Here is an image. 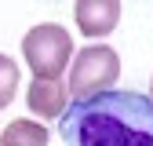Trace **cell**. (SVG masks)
Wrapping results in <instances>:
<instances>
[{
  "mask_svg": "<svg viewBox=\"0 0 153 146\" xmlns=\"http://www.w3.org/2000/svg\"><path fill=\"white\" fill-rule=\"evenodd\" d=\"M120 77V59L109 44H88L73 55V66H69V84L66 91L73 99H91V95H102L117 84Z\"/></svg>",
  "mask_w": 153,
  "mask_h": 146,
  "instance_id": "3",
  "label": "cell"
},
{
  "mask_svg": "<svg viewBox=\"0 0 153 146\" xmlns=\"http://www.w3.org/2000/svg\"><path fill=\"white\" fill-rule=\"evenodd\" d=\"M15 91H18V66H15V59L0 55V110L11 106Z\"/></svg>",
  "mask_w": 153,
  "mask_h": 146,
  "instance_id": "7",
  "label": "cell"
},
{
  "mask_svg": "<svg viewBox=\"0 0 153 146\" xmlns=\"http://www.w3.org/2000/svg\"><path fill=\"white\" fill-rule=\"evenodd\" d=\"M59 132L73 146H153V99L117 88L73 99Z\"/></svg>",
  "mask_w": 153,
  "mask_h": 146,
  "instance_id": "1",
  "label": "cell"
},
{
  "mask_svg": "<svg viewBox=\"0 0 153 146\" xmlns=\"http://www.w3.org/2000/svg\"><path fill=\"white\" fill-rule=\"evenodd\" d=\"M120 22V0H76V29L91 40H102Z\"/></svg>",
  "mask_w": 153,
  "mask_h": 146,
  "instance_id": "4",
  "label": "cell"
},
{
  "mask_svg": "<svg viewBox=\"0 0 153 146\" xmlns=\"http://www.w3.org/2000/svg\"><path fill=\"white\" fill-rule=\"evenodd\" d=\"M22 55H26V66L33 69L36 80H59L69 69V59H73L69 29H62L59 22L33 26L22 36Z\"/></svg>",
  "mask_w": 153,
  "mask_h": 146,
  "instance_id": "2",
  "label": "cell"
},
{
  "mask_svg": "<svg viewBox=\"0 0 153 146\" xmlns=\"http://www.w3.org/2000/svg\"><path fill=\"white\" fill-rule=\"evenodd\" d=\"M0 146H48V128L36 121H11L0 135Z\"/></svg>",
  "mask_w": 153,
  "mask_h": 146,
  "instance_id": "6",
  "label": "cell"
},
{
  "mask_svg": "<svg viewBox=\"0 0 153 146\" xmlns=\"http://www.w3.org/2000/svg\"><path fill=\"white\" fill-rule=\"evenodd\" d=\"M149 99H153V95H149Z\"/></svg>",
  "mask_w": 153,
  "mask_h": 146,
  "instance_id": "8",
  "label": "cell"
},
{
  "mask_svg": "<svg viewBox=\"0 0 153 146\" xmlns=\"http://www.w3.org/2000/svg\"><path fill=\"white\" fill-rule=\"evenodd\" d=\"M26 102H29V110L36 117H55L59 121L62 113H66V102H69V91H66V84H59V80H29V91H26Z\"/></svg>",
  "mask_w": 153,
  "mask_h": 146,
  "instance_id": "5",
  "label": "cell"
}]
</instances>
